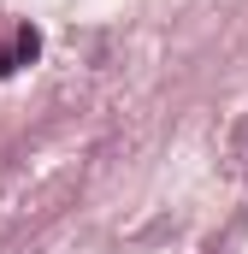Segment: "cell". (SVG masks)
<instances>
[{"label": "cell", "instance_id": "obj_1", "mask_svg": "<svg viewBox=\"0 0 248 254\" xmlns=\"http://www.w3.org/2000/svg\"><path fill=\"white\" fill-rule=\"evenodd\" d=\"M36 54H42L36 24H24V18H0V77H12L18 65H30Z\"/></svg>", "mask_w": 248, "mask_h": 254}]
</instances>
